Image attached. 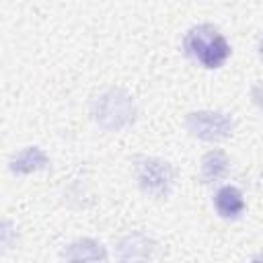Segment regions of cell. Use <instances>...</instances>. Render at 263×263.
I'll use <instances>...</instances> for the list:
<instances>
[{
  "mask_svg": "<svg viewBox=\"0 0 263 263\" xmlns=\"http://www.w3.org/2000/svg\"><path fill=\"white\" fill-rule=\"evenodd\" d=\"M185 51L205 68H218L230 55V45L212 25L193 27L185 37Z\"/></svg>",
  "mask_w": 263,
  "mask_h": 263,
  "instance_id": "1",
  "label": "cell"
},
{
  "mask_svg": "<svg viewBox=\"0 0 263 263\" xmlns=\"http://www.w3.org/2000/svg\"><path fill=\"white\" fill-rule=\"evenodd\" d=\"M92 115H95V121L103 129L117 132V129H123L134 123L136 105L127 92H123L119 88H111V90L103 92L101 97H97V101L92 105Z\"/></svg>",
  "mask_w": 263,
  "mask_h": 263,
  "instance_id": "2",
  "label": "cell"
},
{
  "mask_svg": "<svg viewBox=\"0 0 263 263\" xmlns=\"http://www.w3.org/2000/svg\"><path fill=\"white\" fill-rule=\"evenodd\" d=\"M187 129L191 136L205 140V142H218L224 140L232 134L234 129V119L226 113L218 111H195L187 115Z\"/></svg>",
  "mask_w": 263,
  "mask_h": 263,
  "instance_id": "3",
  "label": "cell"
},
{
  "mask_svg": "<svg viewBox=\"0 0 263 263\" xmlns=\"http://www.w3.org/2000/svg\"><path fill=\"white\" fill-rule=\"evenodd\" d=\"M138 183L144 193L152 197H166L173 185V168L158 158H144L138 162Z\"/></svg>",
  "mask_w": 263,
  "mask_h": 263,
  "instance_id": "4",
  "label": "cell"
},
{
  "mask_svg": "<svg viewBox=\"0 0 263 263\" xmlns=\"http://www.w3.org/2000/svg\"><path fill=\"white\" fill-rule=\"evenodd\" d=\"M47 166V156L43 154L41 148L37 146H29L25 148L23 152H18L12 160H10V171L16 173V175H27V173H33V171H39Z\"/></svg>",
  "mask_w": 263,
  "mask_h": 263,
  "instance_id": "5",
  "label": "cell"
},
{
  "mask_svg": "<svg viewBox=\"0 0 263 263\" xmlns=\"http://www.w3.org/2000/svg\"><path fill=\"white\" fill-rule=\"evenodd\" d=\"M64 259H70V261H105L107 253L99 242H95L90 238H82V240L72 242L64 251Z\"/></svg>",
  "mask_w": 263,
  "mask_h": 263,
  "instance_id": "6",
  "label": "cell"
},
{
  "mask_svg": "<svg viewBox=\"0 0 263 263\" xmlns=\"http://www.w3.org/2000/svg\"><path fill=\"white\" fill-rule=\"evenodd\" d=\"M216 210L220 216L224 218H234L238 216L242 210H245V199H242V193L232 187V185H226L222 187L218 193H216Z\"/></svg>",
  "mask_w": 263,
  "mask_h": 263,
  "instance_id": "7",
  "label": "cell"
},
{
  "mask_svg": "<svg viewBox=\"0 0 263 263\" xmlns=\"http://www.w3.org/2000/svg\"><path fill=\"white\" fill-rule=\"evenodd\" d=\"M228 171V158L222 150H212L201 160V175L203 179H220Z\"/></svg>",
  "mask_w": 263,
  "mask_h": 263,
  "instance_id": "8",
  "label": "cell"
},
{
  "mask_svg": "<svg viewBox=\"0 0 263 263\" xmlns=\"http://www.w3.org/2000/svg\"><path fill=\"white\" fill-rule=\"evenodd\" d=\"M259 53L263 55V37H261V41H259Z\"/></svg>",
  "mask_w": 263,
  "mask_h": 263,
  "instance_id": "9",
  "label": "cell"
}]
</instances>
